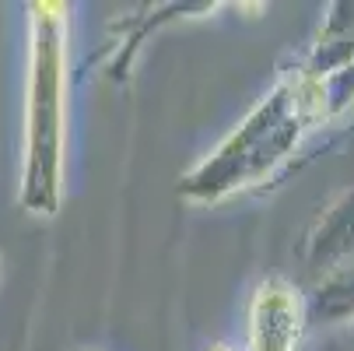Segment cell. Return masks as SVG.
<instances>
[{
    "label": "cell",
    "instance_id": "cell-1",
    "mask_svg": "<svg viewBox=\"0 0 354 351\" xmlns=\"http://www.w3.org/2000/svg\"><path fill=\"white\" fill-rule=\"evenodd\" d=\"M214 351H228V348H214Z\"/></svg>",
    "mask_w": 354,
    "mask_h": 351
}]
</instances>
